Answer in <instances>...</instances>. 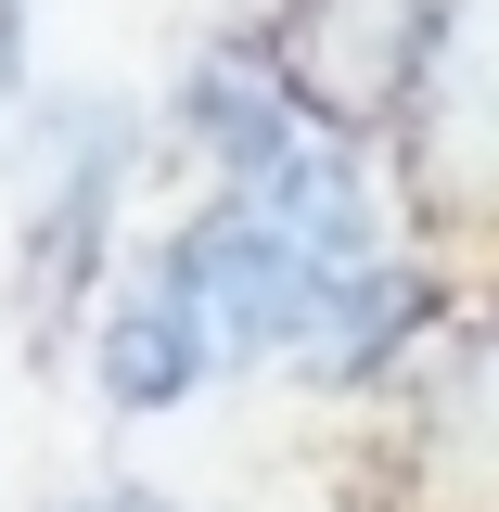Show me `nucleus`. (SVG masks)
<instances>
[{
  "mask_svg": "<svg viewBox=\"0 0 499 512\" xmlns=\"http://www.w3.org/2000/svg\"><path fill=\"white\" fill-rule=\"evenodd\" d=\"M13 167V256H26V346L52 359L103 308V256H116V192H128V103L116 90H52L0 141Z\"/></svg>",
  "mask_w": 499,
  "mask_h": 512,
  "instance_id": "nucleus-1",
  "label": "nucleus"
},
{
  "mask_svg": "<svg viewBox=\"0 0 499 512\" xmlns=\"http://www.w3.org/2000/svg\"><path fill=\"white\" fill-rule=\"evenodd\" d=\"M397 180L436 231H499V0H448L397 103Z\"/></svg>",
  "mask_w": 499,
  "mask_h": 512,
  "instance_id": "nucleus-2",
  "label": "nucleus"
},
{
  "mask_svg": "<svg viewBox=\"0 0 499 512\" xmlns=\"http://www.w3.org/2000/svg\"><path fill=\"white\" fill-rule=\"evenodd\" d=\"M384 461L410 512H499V308H461L410 346Z\"/></svg>",
  "mask_w": 499,
  "mask_h": 512,
  "instance_id": "nucleus-3",
  "label": "nucleus"
},
{
  "mask_svg": "<svg viewBox=\"0 0 499 512\" xmlns=\"http://www.w3.org/2000/svg\"><path fill=\"white\" fill-rule=\"evenodd\" d=\"M436 26H448V0H282V26L256 52L333 141H359V128H397Z\"/></svg>",
  "mask_w": 499,
  "mask_h": 512,
  "instance_id": "nucleus-4",
  "label": "nucleus"
},
{
  "mask_svg": "<svg viewBox=\"0 0 499 512\" xmlns=\"http://www.w3.org/2000/svg\"><path fill=\"white\" fill-rule=\"evenodd\" d=\"M77 359H90V384H103V410H128V423H154V410H180V397H205V384H218V359H205L192 308L154 282V269H141V282H116V295L90 308Z\"/></svg>",
  "mask_w": 499,
  "mask_h": 512,
  "instance_id": "nucleus-5",
  "label": "nucleus"
},
{
  "mask_svg": "<svg viewBox=\"0 0 499 512\" xmlns=\"http://www.w3.org/2000/svg\"><path fill=\"white\" fill-rule=\"evenodd\" d=\"M26 39H39V0H0V141L26 128V103H39V64H26Z\"/></svg>",
  "mask_w": 499,
  "mask_h": 512,
  "instance_id": "nucleus-6",
  "label": "nucleus"
},
{
  "mask_svg": "<svg viewBox=\"0 0 499 512\" xmlns=\"http://www.w3.org/2000/svg\"><path fill=\"white\" fill-rule=\"evenodd\" d=\"M64 512H180V500H167V487H77Z\"/></svg>",
  "mask_w": 499,
  "mask_h": 512,
  "instance_id": "nucleus-7",
  "label": "nucleus"
}]
</instances>
